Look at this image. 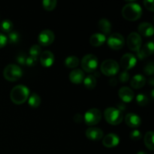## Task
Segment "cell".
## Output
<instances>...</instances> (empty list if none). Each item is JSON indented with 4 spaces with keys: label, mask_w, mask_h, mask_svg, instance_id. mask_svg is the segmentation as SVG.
I'll use <instances>...</instances> for the list:
<instances>
[{
    "label": "cell",
    "mask_w": 154,
    "mask_h": 154,
    "mask_svg": "<svg viewBox=\"0 0 154 154\" xmlns=\"http://www.w3.org/2000/svg\"><path fill=\"white\" fill-rule=\"evenodd\" d=\"M122 15L128 20H137L142 15V8L136 2L128 3L122 8Z\"/></svg>",
    "instance_id": "1"
},
{
    "label": "cell",
    "mask_w": 154,
    "mask_h": 154,
    "mask_svg": "<svg viewBox=\"0 0 154 154\" xmlns=\"http://www.w3.org/2000/svg\"><path fill=\"white\" fill-rule=\"evenodd\" d=\"M29 96V90L25 85H17L13 87L10 93L11 100L17 105L24 103Z\"/></svg>",
    "instance_id": "2"
},
{
    "label": "cell",
    "mask_w": 154,
    "mask_h": 154,
    "mask_svg": "<svg viewBox=\"0 0 154 154\" xmlns=\"http://www.w3.org/2000/svg\"><path fill=\"white\" fill-rule=\"evenodd\" d=\"M104 117L106 121L111 125H118L123 121V113L114 107L107 108L104 111Z\"/></svg>",
    "instance_id": "3"
},
{
    "label": "cell",
    "mask_w": 154,
    "mask_h": 154,
    "mask_svg": "<svg viewBox=\"0 0 154 154\" xmlns=\"http://www.w3.org/2000/svg\"><path fill=\"white\" fill-rule=\"evenodd\" d=\"M3 75L9 81H18L23 75V71L20 66L15 64H9L5 66L3 71Z\"/></svg>",
    "instance_id": "4"
},
{
    "label": "cell",
    "mask_w": 154,
    "mask_h": 154,
    "mask_svg": "<svg viewBox=\"0 0 154 154\" xmlns=\"http://www.w3.org/2000/svg\"><path fill=\"white\" fill-rule=\"evenodd\" d=\"M100 69L101 72L104 75H107V76H114L119 72L120 66H119L118 63L114 60L108 59V60H105L102 62Z\"/></svg>",
    "instance_id": "5"
},
{
    "label": "cell",
    "mask_w": 154,
    "mask_h": 154,
    "mask_svg": "<svg viewBox=\"0 0 154 154\" xmlns=\"http://www.w3.org/2000/svg\"><path fill=\"white\" fill-rule=\"evenodd\" d=\"M98 64H99L98 58L94 54H92L85 55L81 60V66H82L83 70L89 73L95 72Z\"/></svg>",
    "instance_id": "6"
},
{
    "label": "cell",
    "mask_w": 154,
    "mask_h": 154,
    "mask_svg": "<svg viewBox=\"0 0 154 154\" xmlns=\"http://www.w3.org/2000/svg\"><path fill=\"white\" fill-rule=\"evenodd\" d=\"M84 121L89 126H94L99 123L102 119V113L98 108H90L84 114Z\"/></svg>",
    "instance_id": "7"
},
{
    "label": "cell",
    "mask_w": 154,
    "mask_h": 154,
    "mask_svg": "<svg viewBox=\"0 0 154 154\" xmlns=\"http://www.w3.org/2000/svg\"><path fill=\"white\" fill-rule=\"evenodd\" d=\"M124 37L120 33H113L108 37V45L111 48L114 50H120L124 46Z\"/></svg>",
    "instance_id": "8"
},
{
    "label": "cell",
    "mask_w": 154,
    "mask_h": 154,
    "mask_svg": "<svg viewBox=\"0 0 154 154\" xmlns=\"http://www.w3.org/2000/svg\"><path fill=\"white\" fill-rule=\"evenodd\" d=\"M54 38H55V35H54V32L47 29L42 30L39 33L38 41V43L42 46H48L54 42Z\"/></svg>",
    "instance_id": "9"
},
{
    "label": "cell",
    "mask_w": 154,
    "mask_h": 154,
    "mask_svg": "<svg viewBox=\"0 0 154 154\" xmlns=\"http://www.w3.org/2000/svg\"><path fill=\"white\" fill-rule=\"evenodd\" d=\"M142 39L141 35L137 32H132L128 35L127 45L130 50L133 51H138L141 47Z\"/></svg>",
    "instance_id": "10"
},
{
    "label": "cell",
    "mask_w": 154,
    "mask_h": 154,
    "mask_svg": "<svg viewBox=\"0 0 154 154\" xmlns=\"http://www.w3.org/2000/svg\"><path fill=\"white\" fill-rule=\"evenodd\" d=\"M136 63V57L134 54H130V53H127V54H124L121 57V60H120V66L125 71L132 69Z\"/></svg>",
    "instance_id": "11"
},
{
    "label": "cell",
    "mask_w": 154,
    "mask_h": 154,
    "mask_svg": "<svg viewBox=\"0 0 154 154\" xmlns=\"http://www.w3.org/2000/svg\"><path fill=\"white\" fill-rule=\"evenodd\" d=\"M154 51V44L153 42H149L146 43L140 48V49L137 51V57L140 60L146 58L148 56L152 55Z\"/></svg>",
    "instance_id": "12"
},
{
    "label": "cell",
    "mask_w": 154,
    "mask_h": 154,
    "mask_svg": "<svg viewBox=\"0 0 154 154\" xmlns=\"http://www.w3.org/2000/svg\"><path fill=\"white\" fill-rule=\"evenodd\" d=\"M120 143V138L115 133H109L104 137L102 140V144L105 147L111 148L117 146Z\"/></svg>",
    "instance_id": "13"
},
{
    "label": "cell",
    "mask_w": 154,
    "mask_h": 154,
    "mask_svg": "<svg viewBox=\"0 0 154 154\" xmlns=\"http://www.w3.org/2000/svg\"><path fill=\"white\" fill-rule=\"evenodd\" d=\"M103 131L98 127H90L86 130V136L93 141H99L103 138Z\"/></svg>",
    "instance_id": "14"
},
{
    "label": "cell",
    "mask_w": 154,
    "mask_h": 154,
    "mask_svg": "<svg viewBox=\"0 0 154 154\" xmlns=\"http://www.w3.org/2000/svg\"><path fill=\"white\" fill-rule=\"evenodd\" d=\"M54 62V55L51 51H45L40 54V63L44 67H51Z\"/></svg>",
    "instance_id": "15"
},
{
    "label": "cell",
    "mask_w": 154,
    "mask_h": 154,
    "mask_svg": "<svg viewBox=\"0 0 154 154\" xmlns=\"http://www.w3.org/2000/svg\"><path fill=\"white\" fill-rule=\"evenodd\" d=\"M118 95L123 102H130L134 99V92L128 87H122L119 90Z\"/></svg>",
    "instance_id": "16"
},
{
    "label": "cell",
    "mask_w": 154,
    "mask_h": 154,
    "mask_svg": "<svg viewBox=\"0 0 154 154\" xmlns=\"http://www.w3.org/2000/svg\"><path fill=\"white\" fill-rule=\"evenodd\" d=\"M138 30L140 33V35L145 36V37H150L153 35L154 29L153 25L150 23L143 22L138 25Z\"/></svg>",
    "instance_id": "17"
},
{
    "label": "cell",
    "mask_w": 154,
    "mask_h": 154,
    "mask_svg": "<svg viewBox=\"0 0 154 154\" xmlns=\"http://www.w3.org/2000/svg\"><path fill=\"white\" fill-rule=\"evenodd\" d=\"M125 122L126 124L132 128H137L141 125V117L136 114L134 113H129L126 114L125 117Z\"/></svg>",
    "instance_id": "18"
},
{
    "label": "cell",
    "mask_w": 154,
    "mask_h": 154,
    "mask_svg": "<svg viewBox=\"0 0 154 154\" xmlns=\"http://www.w3.org/2000/svg\"><path fill=\"white\" fill-rule=\"evenodd\" d=\"M85 75H84V71L81 69H74L69 74V80L71 82L75 84H79L83 82Z\"/></svg>",
    "instance_id": "19"
},
{
    "label": "cell",
    "mask_w": 154,
    "mask_h": 154,
    "mask_svg": "<svg viewBox=\"0 0 154 154\" xmlns=\"http://www.w3.org/2000/svg\"><path fill=\"white\" fill-rule=\"evenodd\" d=\"M146 84V78L144 75L141 74H138L132 77L131 79L130 84L133 88L140 89L144 87Z\"/></svg>",
    "instance_id": "20"
},
{
    "label": "cell",
    "mask_w": 154,
    "mask_h": 154,
    "mask_svg": "<svg viewBox=\"0 0 154 154\" xmlns=\"http://www.w3.org/2000/svg\"><path fill=\"white\" fill-rule=\"evenodd\" d=\"M106 40V37L102 33L97 32L92 35L90 38V43L94 47H99L103 45Z\"/></svg>",
    "instance_id": "21"
},
{
    "label": "cell",
    "mask_w": 154,
    "mask_h": 154,
    "mask_svg": "<svg viewBox=\"0 0 154 154\" xmlns=\"http://www.w3.org/2000/svg\"><path fill=\"white\" fill-rule=\"evenodd\" d=\"M99 28L102 32L103 35H108L111 32V24L110 21L106 18H102L99 21Z\"/></svg>",
    "instance_id": "22"
},
{
    "label": "cell",
    "mask_w": 154,
    "mask_h": 154,
    "mask_svg": "<svg viewBox=\"0 0 154 154\" xmlns=\"http://www.w3.org/2000/svg\"><path fill=\"white\" fill-rule=\"evenodd\" d=\"M153 131H149L144 135V144L146 147L150 150H154V143H153Z\"/></svg>",
    "instance_id": "23"
},
{
    "label": "cell",
    "mask_w": 154,
    "mask_h": 154,
    "mask_svg": "<svg viewBox=\"0 0 154 154\" xmlns=\"http://www.w3.org/2000/svg\"><path fill=\"white\" fill-rule=\"evenodd\" d=\"M42 99L37 93H32L28 98V103L32 108H38L40 105Z\"/></svg>",
    "instance_id": "24"
},
{
    "label": "cell",
    "mask_w": 154,
    "mask_h": 154,
    "mask_svg": "<svg viewBox=\"0 0 154 154\" xmlns=\"http://www.w3.org/2000/svg\"><path fill=\"white\" fill-rule=\"evenodd\" d=\"M83 82H84V86L89 90H93L94 87H96V84H97V81L94 75H88L85 77Z\"/></svg>",
    "instance_id": "25"
},
{
    "label": "cell",
    "mask_w": 154,
    "mask_h": 154,
    "mask_svg": "<svg viewBox=\"0 0 154 154\" xmlns=\"http://www.w3.org/2000/svg\"><path fill=\"white\" fill-rule=\"evenodd\" d=\"M79 65V59L75 56H70L65 60V66L70 69L76 68Z\"/></svg>",
    "instance_id": "26"
},
{
    "label": "cell",
    "mask_w": 154,
    "mask_h": 154,
    "mask_svg": "<svg viewBox=\"0 0 154 154\" xmlns=\"http://www.w3.org/2000/svg\"><path fill=\"white\" fill-rule=\"evenodd\" d=\"M13 23H12L10 20L8 19L3 20L2 21L1 24H0V29H1L2 31L4 32H11L12 31V29H13Z\"/></svg>",
    "instance_id": "27"
},
{
    "label": "cell",
    "mask_w": 154,
    "mask_h": 154,
    "mask_svg": "<svg viewBox=\"0 0 154 154\" xmlns=\"http://www.w3.org/2000/svg\"><path fill=\"white\" fill-rule=\"evenodd\" d=\"M20 35L17 32L11 31L8 33L7 39L8 42H10L11 44H17L20 42Z\"/></svg>",
    "instance_id": "28"
},
{
    "label": "cell",
    "mask_w": 154,
    "mask_h": 154,
    "mask_svg": "<svg viewBox=\"0 0 154 154\" xmlns=\"http://www.w3.org/2000/svg\"><path fill=\"white\" fill-rule=\"evenodd\" d=\"M57 4V0H44L42 2V5L45 10L52 11L56 8Z\"/></svg>",
    "instance_id": "29"
},
{
    "label": "cell",
    "mask_w": 154,
    "mask_h": 154,
    "mask_svg": "<svg viewBox=\"0 0 154 154\" xmlns=\"http://www.w3.org/2000/svg\"><path fill=\"white\" fill-rule=\"evenodd\" d=\"M136 102L141 106H145L148 104L149 99L144 93H139L136 96Z\"/></svg>",
    "instance_id": "30"
},
{
    "label": "cell",
    "mask_w": 154,
    "mask_h": 154,
    "mask_svg": "<svg viewBox=\"0 0 154 154\" xmlns=\"http://www.w3.org/2000/svg\"><path fill=\"white\" fill-rule=\"evenodd\" d=\"M41 54H42V49H41V47L39 45H34L30 48L29 54L31 57L38 58V57L40 56Z\"/></svg>",
    "instance_id": "31"
},
{
    "label": "cell",
    "mask_w": 154,
    "mask_h": 154,
    "mask_svg": "<svg viewBox=\"0 0 154 154\" xmlns=\"http://www.w3.org/2000/svg\"><path fill=\"white\" fill-rule=\"evenodd\" d=\"M144 72L146 75H152L154 73V63L153 62H149L145 66Z\"/></svg>",
    "instance_id": "32"
},
{
    "label": "cell",
    "mask_w": 154,
    "mask_h": 154,
    "mask_svg": "<svg viewBox=\"0 0 154 154\" xmlns=\"http://www.w3.org/2000/svg\"><path fill=\"white\" fill-rule=\"evenodd\" d=\"M129 137H130L131 139L133 140V141H138V140L141 139V137H142V134L141 133V132H140L139 130L135 129V130H133L132 132H131Z\"/></svg>",
    "instance_id": "33"
},
{
    "label": "cell",
    "mask_w": 154,
    "mask_h": 154,
    "mask_svg": "<svg viewBox=\"0 0 154 154\" xmlns=\"http://www.w3.org/2000/svg\"><path fill=\"white\" fill-rule=\"evenodd\" d=\"M38 62V58H35V57H33L29 56V57H26L25 62V65H26L29 67H32V66H35L36 65Z\"/></svg>",
    "instance_id": "34"
},
{
    "label": "cell",
    "mask_w": 154,
    "mask_h": 154,
    "mask_svg": "<svg viewBox=\"0 0 154 154\" xmlns=\"http://www.w3.org/2000/svg\"><path fill=\"white\" fill-rule=\"evenodd\" d=\"M129 74L127 71H123L119 75V80L120 81V82L125 83L126 81H129Z\"/></svg>",
    "instance_id": "35"
},
{
    "label": "cell",
    "mask_w": 154,
    "mask_h": 154,
    "mask_svg": "<svg viewBox=\"0 0 154 154\" xmlns=\"http://www.w3.org/2000/svg\"><path fill=\"white\" fill-rule=\"evenodd\" d=\"M153 0H145L144 2V6L146 7V8L150 10V11H154V6H153Z\"/></svg>",
    "instance_id": "36"
},
{
    "label": "cell",
    "mask_w": 154,
    "mask_h": 154,
    "mask_svg": "<svg viewBox=\"0 0 154 154\" xmlns=\"http://www.w3.org/2000/svg\"><path fill=\"white\" fill-rule=\"evenodd\" d=\"M8 43L7 36L5 35L3 33L0 32V48H2Z\"/></svg>",
    "instance_id": "37"
},
{
    "label": "cell",
    "mask_w": 154,
    "mask_h": 154,
    "mask_svg": "<svg viewBox=\"0 0 154 154\" xmlns=\"http://www.w3.org/2000/svg\"><path fill=\"white\" fill-rule=\"evenodd\" d=\"M26 59V57L23 54H20L17 56V61L21 65H25Z\"/></svg>",
    "instance_id": "38"
},
{
    "label": "cell",
    "mask_w": 154,
    "mask_h": 154,
    "mask_svg": "<svg viewBox=\"0 0 154 154\" xmlns=\"http://www.w3.org/2000/svg\"><path fill=\"white\" fill-rule=\"evenodd\" d=\"M74 120H75V122H76V123H81V122L83 121V117L80 114H75V117H74Z\"/></svg>",
    "instance_id": "39"
},
{
    "label": "cell",
    "mask_w": 154,
    "mask_h": 154,
    "mask_svg": "<svg viewBox=\"0 0 154 154\" xmlns=\"http://www.w3.org/2000/svg\"><path fill=\"white\" fill-rule=\"evenodd\" d=\"M117 109L120 110L121 112L122 111H125V109H126V105H125L124 102H119V103L117 104Z\"/></svg>",
    "instance_id": "40"
},
{
    "label": "cell",
    "mask_w": 154,
    "mask_h": 154,
    "mask_svg": "<svg viewBox=\"0 0 154 154\" xmlns=\"http://www.w3.org/2000/svg\"><path fill=\"white\" fill-rule=\"evenodd\" d=\"M109 82H110V84H111V85L115 86L116 84H117V78H111V79L110 80Z\"/></svg>",
    "instance_id": "41"
},
{
    "label": "cell",
    "mask_w": 154,
    "mask_h": 154,
    "mask_svg": "<svg viewBox=\"0 0 154 154\" xmlns=\"http://www.w3.org/2000/svg\"><path fill=\"white\" fill-rule=\"evenodd\" d=\"M148 83H149V84H150L151 86H153V85H154V78H153V77H152V78H150V79H149Z\"/></svg>",
    "instance_id": "42"
},
{
    "label": "cell",
    "mask_w": 154,
    "mask_h": 154,
    "mask_svg": "<svg viewBox=\"0 0 154 154\" xmlns=\"http://www.w3.org/2000/svg\"><path fill=\"white\" fill-rule=\"evenodd\" d=\"M137 154H147L145 153V152H144V151H139V152H138V153H137Z\"/></svg>",
    "instance_id": "43"
}]
</instances>
